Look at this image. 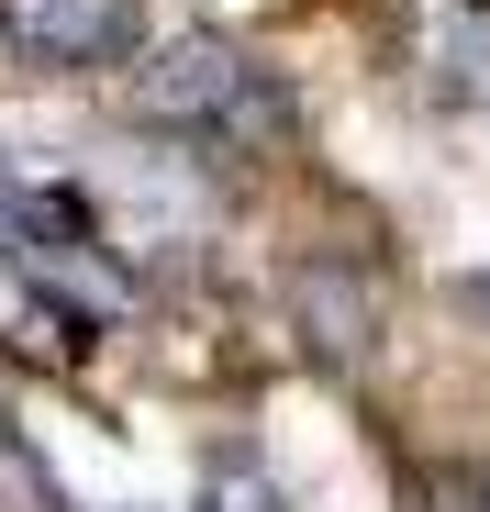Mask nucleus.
<instances>
[{"mask_svg": "<svg viewBox=\"0 0 490 512\" xmlns=\"http://www.w3.org/2000/svg\"><path fill=\"white\" fill-rule=\"evenodd\" d=\"M413 34H424V78L435 90L457 112H490V0H424Z\"/></svg>", "mask_w": 490, "mask_h": 512, "instance_id": "obj_4", "label": "nucleus"}, {"mask_svg": "<svg viewBox=\"0 0 490 512\" xmlns=\"http://www.w3.org/2000/svg\"><path fill=\"white\" fill-rule=\"evenodd\" d=\"M479 312H490V268H479Z\"/></svg>", "mask_w": 490, "mask_h": 512, "instance_id": "obj_6", "label": "nucleus"}, {"mask_svg": "<svg viewBox=\"0 0 490 512\" xmlns=\"http://www.w3.org/2000/svg\"><path fill=\"white\" fill-rule=\"evenodd\" d=\"M134 123L179 134V145H223V156H268L290 145V78L268 56H245L234 34H168L156 56H134Z\"/></svg>", "mask_w": 490, "mask_h": 512, "instance_id": "obj_1", "label": "nucleus"}, {"mask_svg": "<svg viewBox=\"0 0 490 512\" xmlns=\"http://www.w3.org/2000/svg\"><path fill=\"white\" fill-rule=\"evenodd\" d=\"M212 501H223V512H268V479H257V468H223Z\"/></svg>", "mask_w": 490, "mask_h": 512, "instance_id": "obj_5", "label": "nucleus"}, {"mask_svg": "<svg viewBox=\"0 0 490 512\" xmlns=\"http://www.w3.org/2000/svg\"><path fill=\"white\" fill-rule=\"evenodd\" d=\"M0 256H12L34 279V301L67 323V346H90V323L134 312V279H123L101 212L78 190H56V179H12V167H0Z\"/></svg>", "mask_w": 490, "mask_h": 512, "instance_id": "obj_2", "label": "nucleus"}, {"mask_svg": "<svg viewBox=\"0 0 490 512\" xmlns=\"http://www.w3.org/2000/svg\"><path fill=\"white\" fill-rule=\"evenodd\" d=\"M0 56L34 78H101L145 56V12L134 0H0Z\"/></svg>", "mask_w": 490, "mask_h": 512, "instance_id": "obj_3", "label": "nucleus"}]
</instances>
